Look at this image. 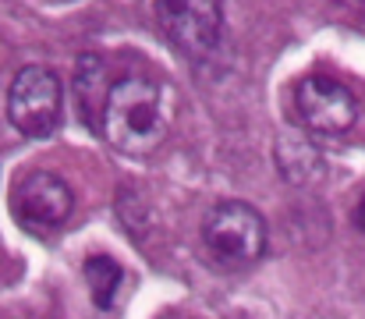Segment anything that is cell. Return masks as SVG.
<instances>
[{"mask_svg": "<svg viewBox=\"0 0 365 319\" xmlns=\"http://www.w3.org/2000/svg\"><path fill=\"white\" fill-rule=\"evenodd\" d=\"M61 113H64V89L50 68L29 64L14 75L7 93V117L25 138L53 135L61 128Z\"/></svg>", "mask_w": 365, "mask_h": 319, "instance_id": "3", "label": "cell"}, {"mask_svg": "<svg viewBox=\"0 0 365 319\" xmlns=\"http://www.w3.org/2000/svg\"><path fill=\"white\" fill-rule=\"evenodd\" d=\"M11 210L18 216V223L29 227V231H53L71 216L75 196H71V188L61 174L25 171L11 185Z\"/></svg>", "mask_w": 365, "mask_h": 319, "instance_id": "5", "label": "cell"}, {"mask_svg": "<svg viewBox=\"0 0 365 319\" xmlns=\"http://www.w3.org/2000/svg\"><path fill=\"white\" fill-rule=\"evenodd\" d=\"M355 227H359V231H365V196L359 199V206H355Z\"/></svg>", "mask_w": 365, "mask_h": 319, "instance_id": "10", "label": "cell"}, {"mask_svg": "<svg viewBox=\"0 0 365 319\" xmlns=\"http://www.w3.org/2000/svg\"><path fill=\"white\" fill-rule=\"evenodd\" d=\"M273 160H277V171L284 174V181H291V185H316V181H323V174H327L323 153H319L309 138H302V135H294V131H287V135L277 138Z\"/></svg>", "mask_w": 365, "mask_h": 319, "instance_id": "7", "label": "cell"}, {"mask_svg": "<svg viewBox=\"0 0 365 319\" xmlns=\"http://www.w3.org/2000/svg\"><path fill=\"white\" fill-rule=\"evenodd\" d=\"M341 7H365V0H337Z\"/></svg>", "mask_w": 365, "mask_h": 319, "instance_id": "11", "label": "cell"}, {"mask_svg": "<svg viewBox=\"0 0 365 319\" xmlns=\"http://www.w3.org/2000/svg\"><path fill=\"white\" fill-rule=\"evenodd\" d=\"M202 248L220 270H248L266 252V220L248 203H217L202 220Z\"/></svg>", "mask_w": 365, "mask_h": 319, "instance_id": "2", "label": "cell"}, {"mask_svg": "<svg viewBox=\"0 0 365 319\" xmlns=\"http://www.w3.org/2000/svg\"><path fill=\"white\" fill-rule=\"evenodd\" d=\"M294 110L316 135H344L359 121V100L330 75H309L294 86Z\"/></svg>", "mask_w": 365, "mask_h": 319, "instance_id": "6", "label": "cell"}, {"mask_svg": "<svg viewBox=\"0 0 365 319\" xmlns=\"http://www.w3.org/2000/svg\"><path fill=\"white\" fill-rule=\"evenodd\" d=\"M156 18L185 57H206L224 32V0H156Z\"/></svg>", "mask_w": 365, "mask_h": 319, "instance_id": "4", "label": "cell"}, {"mask_svg": "<svg viewBox=\"0 0 365 319\" xmlns=\"http://www.w3.org/2000/svg\"><path fill=\"white\" fill-rule=\"evenodd\" d=\"M100 131L107 142L124 156H145L153 153L167 131H170V110L167 93L142 75H124L110 86Z\"/></svg>", "mask_w": 365, "mask_h": 319, "instance_id": "1", "label": "cell"}, {"mask_svg": "<svg viewBox=\"0 0 365 319\" xmlns=\"http://www.w3.org/2000/svg\"><path fill=\"white\" fill-rule=\"evenodd\" d=\"M107 93H110V82H107L103 57L82 54L78 57V68H75V100H78V113H82L86 124L100 128L103 106H107Z\"/></svg>", "mask_w": 365, "mask_h": 319, "instance_id": "8", "label": "cell"}, {"mask_svg": "<svg viewBox=\"0 0 365 319\" xmlns=\"http://www.w3.org/2000/svg\"><path fill=\"white\" fill-rule=\"evenodd\" d=\"M86 280H89L93 302H96L100 309H110V305L118 302L124 270H121V263L110 259V255H89V259H86Z\"/></svg>", "mask_w": 365, "mask_h": 319, "instance_id": "9", "label": "cell"}]
</instances>
